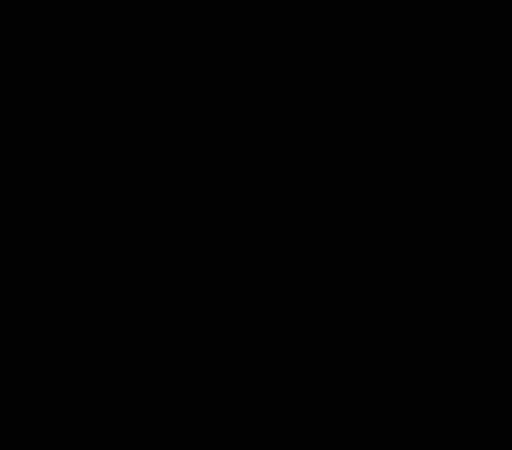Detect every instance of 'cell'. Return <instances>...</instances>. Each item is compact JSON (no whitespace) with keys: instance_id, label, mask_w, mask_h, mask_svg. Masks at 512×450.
<instances>
[]
</instances>
